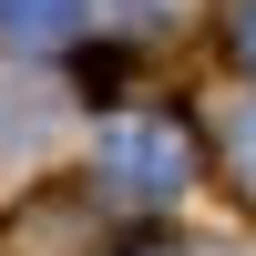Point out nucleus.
I'll return each mask as SVG.
<instances>
[{
	"instance_id": "nucleus-1",
	"label": "nucleus",
	"mask_w": 256,
	"mask_h": 256,
	"mask_svg": "<svg viewBox=\"0 0 256 256\" xmlns=\"http://www.w3.org/2000/svg\"><path fill=\"white\" fill-rule=\"evenodd\" d=\"M10 20H20V31H41V20H62V0H10Z\"/></svg>"
}]
</instances>
